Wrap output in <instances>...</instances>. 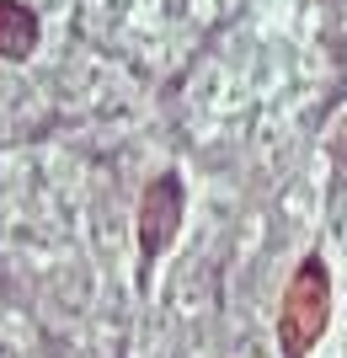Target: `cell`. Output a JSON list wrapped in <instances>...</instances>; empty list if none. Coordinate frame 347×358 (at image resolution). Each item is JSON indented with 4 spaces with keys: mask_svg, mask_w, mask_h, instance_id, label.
I'll use <instances>...</instances> for the list:
<instances>
[{
    "mask_svg": "<svg viewBox=\"0 0 347 358\" xmlns=\"http://www.w3.org/2000/svg\"><path fill=\"white\" fill-rule=\"evenodd\" d=\"M177 224H182V182L166 171L145 187V203H139V252H145V262H155L171 246Z\"/></svg>",
    "mask_w": 347,
    "mask_h": 358,
    "instance_id": "7a4b0ae2",
    "label": "cell"
},
{
    "mask_svg": "<svg viewBox=\"0 0 347 358\" xmlns=\"http://www.w3.org/2000/svg\"><path fill=\"white\" fill-rule=\"evenodd\" d=\"M326 315H332V284H326V268L320 257H310L294 284L283 294V310H278V343H283V358H304L320 343L326 331Z\"/></svg>",
    "mask_w": 347,
    "mask_h": 358,
    "instance_id": "6da1fadb",
    "label": "cell"
},
{
    "mask_svg": "<svg viewBox=\"0 0 347 358\" xmlns=\"http://www.w3.org/2000/svg\"><path fill=\"white\" fill-rule=\"evenodd\" d=\"M38 48V16L22 0H0V59H27Z\"/></svg>",
    "mask_w": 347,
    "mask_h": 358,
    "instance_id": "3957f363",
    "label": "cell"
},
{
    "mask_svg": "<svg viewBox=\"0 0 347 358\" xmlns=\"http://www.w3.org/2000/svg\"><path fill=\"white\" fill-rule=\"evenodd\" d=\"M337 155H342V166H347V123H342V134H337Z\"/></svg>",
    "mask_w": 347,
    "mask_h": 358,
    "instance_id": "277c9868",
    "label": "cell"
}]
</instances>
